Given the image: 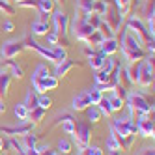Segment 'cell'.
Returning a JSON list of instances; mask_svg holds the SVG:
<instances>
[{"mask_svg": "<svg viewBox=\"0 0 155 155\" xmlns=\"http://www.w3.org/2000/svg\"><path fill=\"white\" fill-rule=\"evenodd\" d=\"M142 45L137 41L135 36L129 34V30L124 32V38H121V52H124V56L131 62H137V60H142L144 58V52L140 49Z\"/></svg>", "mask_w": 155, "mask_h": 155, "instance_id": "cell-1", "label": "cell"}, {"mask_svg": "<svg viewBox=\"0 0 155 155\" xmlns=\"http://www.w3.org/2000/svg\"><path fill=\"white\" fill-rule=\"evenodd\" d=\"M125 97H127V107H129L131 114H150V112H153V107L150 105V101L140 92H131Z\"/></svg>", "mask_w": 155, "mask_h": 155, "instance_id": "cell-2", "label": "cell"}, {"mask_svg": "<svg viewBox=\"0 0 155 155\" xmlns=\"http://www.w3.org/2000/svg\"><path fill=\"white\" fill-rule=\"evenodd\" d=\"M90 135H92V127L86 120H75V131H73V138H75V144L77 148L81 150H86L88 144H90Z\"/></svg>", "mask_w": 155, "mask_h": 155, "instance_id": "cell-3", "label": "cell"}, {"mask_svg": "<svg viewBox=\"0 0 155 155\" xmlns=\"http://www.w3.org/2000/svg\"><path fill=\"white\" fill-rule=\"evenodd\" d=\"M153 82V65L150 60H142L140 62V69H138V79H137V84L148 88L151 86Z\"/></svg>", "mask_w": 155, "mask_h": 155, "instance_id": "cell-4", "label": "cell"}, {"mask_svg": "<svg viewBox=\"0 0 155 155\" xmlns=\"http://www.w3.org/2000/svg\"><path fill=\"white\" fill-rule=\"evenodd\" d=\"M58 86V79L54 75H47V77H41V79L32 82V88L38 92V94H45L47 90H54Z\"/></svg>", "mask_w": 155, "mask_h": 155, "instance_id": "cell-5", "label": "cell"}, {"mask_svg": "<svg viewBox=\"0 0 155 155\" xmlns=\"http://www.w3.org/2000/svg\"><path fill=\"white\" fill-rule=\"evenodd\" d=\"M23 43H19V41H8V43H4L2 45V51H0V54H2V58H6V60H12V58H15L17 54L23 51Z\"/></svg>", "mask_w": 155, "mask_h": 155, "instance_id": "cell-6", "label": "cell"}, {"mask_svg": "<svg viewBox=\"0 0 155 155\" xmlns=\"http://www.w3.org/2000/svg\"><path fill=\"white\" fill-rule=\"evenodd\" d=\"M68 32V15H64L62 12H54V34L65 36Z\"/></svg>", "mask_w": 155, "mask_h": 155, "instance_id": "cell-7", "label": "cell"}, {"mask_svg": "<svg viewBox=\"0 0 155 155\" xmlns=\"http://www.w3.org/2000/svg\"><path fill=\"white\" fill-rule=\"evenodd\" d=\"M86 107H90V97H88V92L77 94L73 97V101H71V108L73 110H84Z\"/></svg>", "mask_w": 155, "mask_h": 155, "instance_id": "cell-8", "label": "cell"}, {"mask_svg": "<svg viewBox=\"0 0 155 155\" xmlns=\"http://www.w3.org/2000/svg\"><path fill=\"white\" fill-rule=\"evenodd\" d=\"M107 150H108V153H116V151H121L120 140H118L116 133H114L112 129L108 131V137H107Z\"/></svg>", "mask_w": 155, "mask_h": 155, "instance_id": "cell-9", "label": "cell"}, {"mask_svg": "<svg viewBox=\"0 0 155 155\" xmlns=\"http://www.w3.org/2000/svg\"><path fill=\"white\" fill-rule=\"evenodd\" d=\"M118 51V43L114 38H108V39H103L101 41V52L105 56H110V54H114Z\"/></svg>", "mask_w": 155, "mask_h": 155, "instance_id": "cell-10", "label": "cell"}, {"mask_svg": "<svg viewBox=\"0 0 155 155\" xmlns=\"http://www.w3.org/2000/svg\"><path fill=\"white\" fill-rule=\"evenodd\" d=\"M28 110H32V108H36L38 107V92L34 90V88L30 86V90L26 92V99H25V103H23Z\"/></svg>", "mask_w": 155, "mask_h": 155, "instance_id": "cell-11", "label": "cell"}, {"mask_svg": "<svg viewBox=\"0 0 155 155\" xmlns=\"http://www.w3.org/2000/svg\"><path fill=\"white\" fill-rule=\"evenodd\" d=\"M71 68H75V62H71V60H62V62H58L56 64V77H64V75H68V71L71 69Z\"/></svg>", "mask_w": 155, "mask_h": 155, "instance_id": "cell-12", "label": "cell"}, {"mask_svg": "<svg viewBox=\"0 0 155 155\" xmlns=\"http://www.w3.org/2000/svg\"><path fill=\"white\" fill-rule=\"evenodd\" d=\"M84 110H86V114H88V120H90L92 124H95V121H99V120L103 118V114L99 112V108H97L95 105H90V107H86Z\"/></svg>", "mask_w": 155, "mask_h": 155, "instance_id": "cell-13", "label": "cell"}, {"mask_svg": "<svg viewBox=\"0 0 155 155\" xmlns=\"http://www.w3.org/2000/svg\"><path fill=\"white\" fill-rule=\"evenodd\" d=\"M97 108H99V112H101L103 116H110V114H112V108H110V103H108V97H101V99H99V103L95 105Z\"/></svg>", "mask_w": 155, "mask_h": 155, "instance_id": "cell-14", "label": "cell"}, {"mask_svg": "<svg viewBox=\"0 0 155 155\" xmlns=\"http://www.w3.org/2000/svg\"><path fill=\"white\" fill-rule=\"evenodd\" d=\"M105 60H107V56L103 52H97V54H94V56H90V65L94 69H101L103 65H105Z\"/></svg>", "mask_w": 155, "mask_h": 155, "instance_id": "cell-15", "label": "cell"}, {"mask_svg": "<svg viewBox=\"0 0 155 155\" xmlns=\"http://www.w3.org/2000/svg\"><path fill=\"white\" fill-rule=\"evenodd\" d=\"M108 103H110V108H112V112H118V110L124 108V99H121L120 95H116V94H112V95L108 97Z\"/></svg>", "mask_w": 155, "mask_h": 155, "instance_id": "cell-16", "label": "cell"}, {"mask_svg": "<svg viewBox=\"0 0 155 155\" xmlns=\"http://www.w3.org/2000/svg\"><path fill=\"white\" fill-rule=\"evenodd\" d=\"M43 116H45V108H41V107H36V108L28 110V120L36 121V124L43 120Z\"/></svg>", "mask_w": 155, "mask_h": 155, "instance_id": "cell-17", "label": "cell"}, {"mask_svg": "<svg viewBox=\"0 0 155 155\" xmlns=\"http://www.w3.org/2000/svg\"><path fill=\"white\" fill-rule=\"evenodd\" d=\"M23 146L26 150H34L38 146V138L36 135H32V133H26V135H23Z\"/></svg>", "mask_w": 155, "mask_h": 155, "instance_id": "cell-18", "label": "cell"}, {"mask_svg": "<svg viewBox=\"0 0 155 155\" xmlns=\"http://www.w3.org/2000/svg\"><path fill=\"white\" fill-rule=\"evenodd\" d=\"M13 112H15V118H17L19 121H25V120H28V108H26V107H25L23 103L15 105Z\"/></svg>", "mask_w": 155, "mask_h": 155, "instance_id": "cell-19", "label": "cell"}, {"mask_svg": "<svg viewBox=\"0 0 155 155\" xmlns=\"http://www.w3.org/2000/svg\"><path fill=\"white\" fill-rule=\"evenodd\" d=\"M9 88V75L6 71H0V95H6Z\"/></svg>", "mask_w": 155, "mask_h": 155, "instance_id": "cell-20", "label": "cell"}, {"mask_svg": "<svg viewBox=\"0 0 155 155\" xmlns=\"http://www.w3.org/2000/svg\"><path fill=\"white\" fill-rule=\"evenodd\" d=\"M88 92V97H90V105H97L99 103V99L103 97V92L99 90V88H92V90H86Z\"/></svg>", "mask_w": 155, "mask_h": 155, "instance_id": "cell-21", "label": "cell"}, {"mask_svg": "<svg viewBox=\"0 0 155 155\" xmlns=\"http://www.w3.org/2000/svg\"><path fill=\"white\" fill-rule=\"evenodd\" d=\"M62 131L65 133V135H73V131H75V120L69 116V118H65L62 121Z\"/></svg>", "mask_w": 155, "mask_h": 155, "instance_id": "cell-22", "label": "cell"}, {"mask_svg": "<svg viewBox=\"0 0 155 155\" xmlns=\"http://www.w3.org/2000/svg\"><path fill=\"white\" fill-rule=\"evenodd\" d=\"M47 75H49L47 65H45V64H39L38 68H36V71H34V75H32V82L38 81V79H41V77H47Z\"/></svg>", "mask_w": 155, "mask_h": 155, "instance_id": "cell-23", "label": "cell"}, {"mask_svg": "<svg viewBox=\"0 0 155 155\" xmlns=\"http://www.w3.org/2000/svg\"><path fill=\"white\" fill-rule=\"evenodd\" d=\"M8 65H9V69H12V77H15V79H23V69H21L15 62L8 60Z\"/></svg>", "mask_w": 155, "mask_h": 155, "instance_id": "cell-24", "label": "cell"}, {"mask_svg": "<svg viewBox=\"0 0 155 155\" xmlns=\"http://www.w3.org/2000/svg\"><path fill=\"white\" fill-rule=\"evenodd\" d=\"M51 103H52V101H51L49 95H45V94H39V95H38V107H41V108L47 110V108L51 107Z\"/></svg>", "mask_w": 155, "mask_h": 155, "instance_id": "cell-25", "label": "cell"}, {"mask_svg": "<svg viewBox=\"0 0 155 155\" xmlns=\"http://www.w3.org/2000/svg\"><path fill=\"white\" fill-rule=\"evenodd\" d=\"M58 150H60V153H69L71 151V142L68 138H60L58 140Z\"/></svg>", "mask_w": 155, "mask_h": 155, "instance_id": "cell-26", "label": "cell"}, {"mask_svg": "<svg viewBox=\"0 0 155 155\" xmlns=\"http://www.w3.org/2000/svg\"><path fill=\"white\" fill-rule=\"evenodd\" d=\"M39 8H41V13H49L52 9V0H39Z\"/></svg>", "mask_w": 155, "mask_h": 155, "instance_id": "cell-27", "label": "cell"}, {"mask_svg": "<svg viewBox=\"0 0 155 155\" xmlns=\"http://www.w3.org/2000/svg\"><path fill=\"white\" fill-rule=\"evenodd\" d=\"M86 155H103V150L97 146H88L86 148Z\"/></svg>", "mask_w": 155, "mask_h": 155, "instance_id": "cell-28", "label": "cell"}, {"mask_svg": "<svg viewBox=\"0 0 155 155\" xmlns=\"http://www.w3.org/2000/svg\"><path fill=\"white\" fill-rule=\"evenodd\" d=\"M47 41L51 43V45H56L58 43V34H54V32L52 34H47Z\"/></svg>", "mask_w": 155, "mask_h": 155, "instance_id": "cell-29", "label": "cell"}, {"mask_svg": "<svg viewBox=\"0 0 155 155\" xmlns=\"http://www.w3.org/2000/svg\"><path fill=\"white\" fill-rule=\"evenodd\" d=\"M2 28H4V32H12L13 30V23H9V21H8V23L2 25Z\"/></svg>", "mask_w": 155, "mask_h": 155, "instance_id": "cell-30", "label": "cell"}, {"mask_svg": "<svg viewBox=\"0 0 155 155\" xmlns=\"http://www.w3.org/2000/svg\"><path fill=\"white\" fill-rule=\"evenodd\" d=\"M4 110H6V105H4L2 99H0V112H4Z\"/></svg>", "mask_w": 155, "mask_h": 155, "instance_id": "cell-31", "label": "cell"}, {"mask_svg": "<svg viewBox=\"0 0 155 155\" xmlns=\"http://www.w3.org/2000/svg\"><path fill=\"white\" fill-rule=\"evenodd\" d=\"M4 150V142H2V138H0V151Z\"/></svg>", "mask_w": 155, "mask_h": 155, "instance_id": "cell-32", "label": "cell"}]
</instances>
